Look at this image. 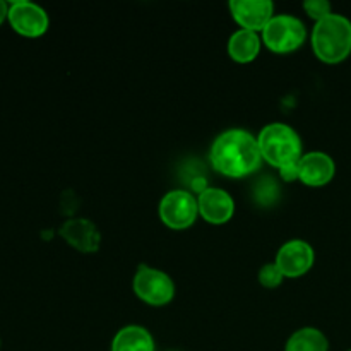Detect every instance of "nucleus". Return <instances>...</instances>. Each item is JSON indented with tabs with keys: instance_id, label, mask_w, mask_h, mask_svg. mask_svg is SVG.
<instances>
[{
	"instance_id": "nucleus-7",
	"label": "nucleus",
	"mask_w": 351,
	"mask_h": 351,
	"mask_svg": "<svg viewBox=\"0 0 351 351\" xmlns=\"http://www.w3.org/2000/svg\"><path fill=\"white\" fill-rule=\"evenodd\" d=\"M314 249L304 240H291L280 249L276 266L287 278L304 276L314 266Z\"/></svg>"
},
{
	"instance_id": "nucleus-17",
	"label": "nucleus",
	"mask_w": 351,
	"mask_h": 351,
	"mask_svg": "<svg viewBox=\"0 0 351 351\" xmlns=\"http://www.w3.org/2000/svg\"><path fill=\"white\" fill-rule=\"evenodd\" d=\"M304 9L307 10L308 16L312 17V19H315L319 23V21H322L324 17L331 16V3L326 2V0H308V2L304 3Z\"/></svg>"
},
{
	"instance_id": "nucleus-16",
	"label": "nucleus",
	"mask_w": 351,
	"mask_h": 351,
	"mask_svg": "<svg viewBox=\"0 0 351 351\" xmlns=\"http://www.w3.org/2000/svg\"><path fill=\"white\" fill-rule=\"evenodd\" d=\"M283 273L280 271V267L274 264H266V266L261 267L259 271V281L264 288H276L280 287L281 281H283Z\"/></svg>"
},
{
	"instance_id": "nucleus-20",
	"label": "nucleus",
	"mask_w": 351,
	"mask_h": 351,
	"mask_svg": "<svg viewBox=\"0 0 351 351\" xmlns=\"http://www.w3.org/2000/svg\"><path fill=\"white\" fill-rule=\"evenodd\" d=\"M5 17H9V7H7L5 2H2V0H0V24L3 23V19H5Z\"/></svg>"
},
{
	"instance_id": "nucleus-3",
	"label": "nucleus",
	"mask_w": 351,
	"mask_h": 351,
	"mask_svg": "<svg viewBox=\"0 0 351 351\" xmlns=\"http://www.w3.org/2000/svg\"><path fill=\"white\" fill-rule=\"evenodd\" d=\"M257 141L263 160L276 167L278 170L298 165L300 158L304 156L300 136L287 123H269L261 130Z\"/></svg>"
},
{
	"instance_id": "nucleus-12",
	"label": "nucleus",
	"mask_w": 351,
	"mask_h": 351,
	"mask_svg": "<svg viewBox=\"0 0 351 351\" xmlns=\"http://www.w3.org/2000/svg\"><path fill=\"white\" fill-rule=\"evenodd\" d=\"M60 235L81 252H96L101 242L98 228L89 219H69L60 228Z\"/></svg>"
},
{
	"instance_id": "nucleus-11",
	"label": "nucleus",
	"mask_w": 351,
	"mask_h": 351,
	"mask_svg": "<svg viewBox=\"0 0 351 351\" xmlns=\"http://www.w3.org/2000/svg\"><path fill=\"white\" fill-rule=\"evenodd\" d=\"M335 171L336 167L332 158L321 151L304 154L298 161V178L311 187H321V185L329 184L335 177Z\"/></svg>"
},
{
	"instance_id": "nucleus-5",
	"label": "nucleus",
	"mask_w": 351,
	"mask_h": 351,
	"mask_svg": "<svg viewBox=\"0 0 351 351\" xmlns=\"http://www.w3.org/2000/svg\"><path fill=\"white\" fill-rule=\"evenodd\" d=\"M134 291L146 304L160 307L167 305L175 297V285L167 273L141 264L134 276Z\"/></svg>"
},
{
	"instance_id": "nucleus-14",
	"label": "nucleus",
	"mask_w": 351,
	"mask_h": 351,
	"mask_svg": "<svg viewBox=\"0 0 351 351\" xmlns=\"http://www.w3.org/2000/svg\"><path fill=\"white\" fill-rule=\"evenodd\" d=\"M112 351H154L153 336L141 326H127L113 338Z\"/></svg>"
},
{
	"instance_id": "nucleus-19",
	"label": "nucleus",
	"mask_w": 351,
	"mask_h": 351,
	"mask_svg": "<svg viewBox=\"0 0 351 351\" xmlns=\"http://www.w3.org/2000/svg\"><path fill=\"white\" fill-rule=\"evenodd\" d=\"M280 173H281V177H283L287 182L295 180V178H298V165H291V167L281 168Z\"/></svg>"
},
{
	"instance_id": "nucleus-1",
	"label": "nucleus",
	"mask_w": 351,
	"mask_h": 351,
	"mask_svg": "<svg viewBox=\"0 0 351 351\" xmlns=\"http://www.w3.org/2000/svg\"><path fill=\"white\" fill-rule=\"evenodd\" d=\"M209 160L218 173L230 178H243L261 167L263 154L259 141L243 129H230L219 134L209 151Z\"/></svg>"
},
{
	"instance_id": "nucleus-15",
	"label": "nucleus",
	"mask_w": 351,
	"mask_h": 351,
	"mask_svg": "<svg viewBox=\"0 0 351 351\" xmlns=\"http://www.w3.org/2000/svg\"><path fill=\"white\" fill-rule=\"evenodd\" d=\"M328 338L315 328H304L295 332L287 343L285 351H328Z\"/></svg>"
},
{
	"instance_id": "nucleus-18",
	"label": "nucleus",
	"mask_w": 351,
	"mask_h": 351,
	"mask_svg": "<svg viewBox=\"0 0 351 351\" xmlns=\"http://www.w3.org/2000/svg\"><path fill=\"white\" fill-rule=\"evenodd\" d=\"M278 185L274 182L269 180V177H266V180L261 182L257 185V191H256V197L257 201H261L263 204H271V202L276 201V195H278Z\"/></svg>"
},
{
	"instance_id": "nucleus-2",
	"label": "nucleus",
	"mask_w": 351,
	"mask_h": 351,
	"mask_svg": "<svg viewBox=\"0 0 351 351\" xmlns=\"http://www.w3.org/2000/svg\"><path fill=\"white\" fill-rule=\"evenodd\" d=\"M312 48L322 62L338 64L351 53V21L331 14L319 21L312 33Z\"/></svg>"
},
{
	"instance_id": "nucleus-9",
	"label": "nucleus",
	"mask_w": 351,
	"mask_h": 351,
	"mask_svg": "<svg viewBox=\"0 0 351 351\" xmlns=\"http://www.w3.org/2000/svg\"><path fill=\"white\" fill-rule=\"evenodd\" d=\"M232 16L242 29L263 31L273 19L274 5L269 0H232L228 3Z\"/></svg>"
},
{
	"instance_id": "nucleus-10",
	"label": "nucleus",
	"mask_w": 351,
	"mask_h": 351,
	"mask_svg": "<svg viewBox=\"0 0 351 351\" xmlns=\"http://www.w3.org/2000/svg\"><path fill=\"white\" fill-rule=\"evenodd\" d=\"M197 206L199 215L211 225H223V223L230 221L235 213V202H233L232 195L223 189H206L204 192L199 194Z\"/></svg>"
},
{
	"instance_id": "nucleus-6",
	"label": "nucleus",
	"mask_w": 351,
	"mask_h": 351,
	"mask_svg": "<svg viewBox=\"0 0 351 351\" xmlns=\"http://www.w3.org/2000/svg\"><path fill=\"white\" fill-rule=\"evenodd\" d=\"M197 215V199L187 191L168 192L160 202L161 221L173 230H185L194 225Z\"/></svg>"
},
{
	"instance_id": "nucleus-4",
	"label": "nucleus",
	"mask_w": 351,
	"mask_h": 351,
	"mask_svg": "<svg viewBox=\"0 0 351 351\" xmlns=\"http://www.w3.org/2000/svg\"><path fill=\"white\" fill-rule=\"evenodd\" d=\"M307 31L298 17L290 14L274 16L263 29V41L274 53H290L304 45Z\"/></svg>"
},
{
	"instance_id": "nucleus-13",
	"label": "nucleus",
	"mask_w": 351,
	"mask_h": 351,
	"mask_svg": "<svg viewBox=\"0 0 351 351\" xmlns=\"http://www.w3.org/2000/svg\"><path fill=\"white\" fill-rule=\"evenodd\" d=\"M261 38L249 29H240L233 33L228 40V55L235 62L247 64L252 62L261 51Z\"/></svg>"
},
{
	"instance_id": "nucleus-21",
	"label": "nucleus",
	"mask_w": 351,
	"mask_h": 351,
	"mask_svg": "<svg viewBox=\"0 0 351 351\" xmlns=\"http://www.w3.org/2000/svg\"><path fill=\"white\" fill-rule=\"evenodd\" d=\"M350 351H351V350H350Z\"/></svg>"
},
{
	"instance_id": "nucleus-8",
	"label": "nucleus",
	"mask_w": 351,
	"mask_h": 351,
	"mask_svg": "<svg viewBox=\"0 0 351 351\" xmlns=\"http://www.w3.org/2000/svg\"><path fill=\"white\" fill-rule=\"evenodd\" d=\"M9 23L14 31L27 38H38L48 29L47 12L31 2H14L9 7Z\"/></svg>"
}]
</instances>
